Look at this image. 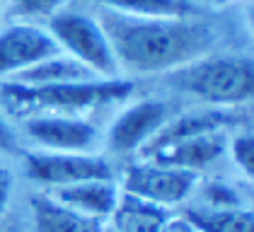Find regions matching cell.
<instances>
[{
  "label": "cell",
  "mask_w": 254,
  "mask_h": 232,
  "mask_svg": "<svg viewBox=\"0 0 254 232\" xmlns=\"http://www.w3.org/2000/svg\"><path fill=\"white\" fill-rule=\"evenodd\" d=\"M0 153H17V138L2 116H0Z\"/></svg>",
  "instance_id": "7402d4cb"
},
{
  "label": "cell",
  "mask_w": 254,
  "mask_h": 232,
  "mask_svg": "<svg viewBox=\"0 0 254 232\" xmlns=\"http://www.w3.org/2000/svg\"><path fill=\"white\" fill-rule=\"evenodd\" d=\"M233 165L240 170V174H245L247 179L254 174V145L250 133H235L233 138H228V148Z\"/></svg>",
  "instance_id": "d6986e66"
},
{
  "label": "cell",
  "mask_w": 254,
  "mask_h": 232,
  "mask_svg": "<svg viewBox=\"0 0 254 232\" xmlns=\"http://www.w3.org/2000/svg\"><path fill=\"white\" fill-rule=\"evenodd\" d=\"M167 75V82L175 90L220 109H237L247 104L254 90V65L247 56L206 54Z\"/></svg>",
  "instance_id": "7a4b0ae2"
},
{
  "label": "cell",
  "mask_w": 254,
  "mask_h": 232,
  "mask_svg": "<svg viewBox=\"0 0 254 232\" xmlns=\"http://www.w3.org/2000/svg\"><path fill=\"white\" fill-rule=\"evenodd\" d=\"M102 232H114V230H112V228H107V225H104V230H102Z\"/></svg>",
  "instance_id": "cb8c5ba5"
},
{
  "label": "cell",
  "mask_w": 254,
  "mask_h": 232,
  "mask_svg": "<svg viewBox=\"0 0 254 232\" xmlns=\"http://www.w3.org/2000/svg\"><path fill=\"white\" fill-rule=\"evenodd\" d=\"M133 92L131 80H85V82H59V85H15L2 82L0 97L12 109H39L46 114H73L90 112L107 104H119Z\"/></svg>",
  "instance_id": "3957f363"
},
{
  "label": "cell",
  "mask_w": 254,
  "mask_h": 232,
  "mask_svg": "<svg viewBox=\"0 0 254 232\" xmlns=\"http://www.w3.org/2000/svg\"><path fill=\"white\" fill-rule=\"evenodd\" d=\"M242 118L237 116V109H220V107H203V109H191L179 116H170L160 131H157L143 148L140 157H148L160 148H167L172 143H179L184 138H194L203 133H218V131H230Z\"/></svg>",
  "instance_id": "30bf717a"
},
{
  "label": "cell",
  "mask_w": 254,
  "mask_h": 232,
  "mask_svg": "<svg viewBox=\"0 0 254 232\" xmlns=\"http://www.w3.org/2000/svg\"><path fill=\"white\" fill-rule=\"evenodd\" d=\"M29 215H32V232H102L104 223L85 218L80 213L70 211L54 201L49 193L34 196L29 201Z\"/></svg>",
  "instance_id": "4fadbf2b"
},
{
  "label": "cell",
  "mask_w": 254,
  "mask_h": 232,
  "mask_svg": "<svg viewBox=\"0 0 254 232\" xmlns=\"http://www.w3.org/2000/svg\"><path fill=\"white\" fill-rule=\"evenodd\" d=\"M228 131H218V133H203L194 135V138H184L179 143H172L167 148H160L155 153H150L148 162L155 165H165V167H175V170H184V172L198 174L201 170L211 167L215 160H220V155L228 148Z\"/></svg>",
  "instance_id": "8fae6325"
},
{
  "label": "cell",
  "mask_w": 254,
  "mask_h": 232,
  "mask_svg": "<svg viewBox=\"0 0 254 232\" xmlns=\"http://www.w3.org/2000/svg\"><path fill=\"white\" fill-rule=\"evenodd\" d=\"M196 184H198V174L140 160L124 172L119 189L136 198L150 201L155 206L170 208V206H179L182 201H187L194 193Z\"/></svg>",
  "instance_id": "8992f818"
},
{
  "label": "cell",
  "mask_w": 254,
  "mask_h": 232,
  "mask_svg": "<svg viewBox=\"0 0 254 232\" xmlns=\"http://www.w3.org/2000/svg\"><path fill=\"white\" fill-rule=\"evenodd\" d=\"M27 138L44 153H97L99 128L73 114H34L24 121Z\"/></svg>",
  "instance_id": "52a82bcc"
},
{
  "label": "cell",
  "mask_w": 254,
  "mask_h": 232,
  "mask_svg": "<svg viewBox=\"0 0 254 232\" xmlns=\"http://www.w3.org/2000/svg\"><path fill=\"white\" fill-rule=\"evenodd\" d=\"M24 174L34 184L51 189L90 179H114L112 162L97 153H34L24 155Z\"/></svg>",
  "instance_id": "5b68a950"
},
{
  "label": "cell",
  "mask_w": 254,
  "mask_h": 232,
  "mask_svg": "<svg viewBox=\"0 0 254 232\" xmlns=\"http://www.w3.org/2000/svg\"><path fill=\"white\" fill-rule=\"evenodd\" d=\"M170 223H172V215L167 213V208L124 191L112 213L114 232H167Z\"/></svg>",
  "instance_id": "5bb4252c"
},
{
  "label": "cell",
  "mask_w": 254,
  "mask_h": 232,
  "mask_svg": "<svg viewBox=\"0 0 254 232\" xmlns=\"http://www.w3.org/2000/svg\"><path fill=\"white\" fill-rule=\"evenodd\" d=\"M167 232H201V230L196 228L194 223H189V220L182 215V218H172V223H170Z\"/></svg>",
  "instance_id": "603a6c76"
},
{
  "label": "cell",
  "mask_w": 254,
  "mask_h": 232,
  "mask_svg": "<svg viewBox=\"0 0 254 232\" xmlns=\"http://www.w3.org/2000/svg\"><path fill=\"white\" fill-rule=\"evenodd\" d=\"M10 198H12V174L10 170L0 167V215L7 211Z\"/></svg>",
  "instance_id": "44dd1931"
},
{
  "label": "cell",
  "mask_w": 254,
  "mask_h": 232,
  "mask_svg": "<svg viewBox=\"0 0 254 232\" xmlns=\"http://www.w3.org/2000/svg\"><path fill=\"white\" fill-rule=\"evenodd\" d=\"M201 232H252V211L245 208H203L194 206L184 213Z\"/></svg>",
  "instance_id": "2e32d148"
},
{
  "label": "cell",
  "mask_w": 254,
  "mask_h": 232,
  "mask_svg": "<svg viewBox=\"0 0 254 232\" xmlns=\"http://www.w3.org/2000/svg\"><path fill=\"white\" fill-rule=\"evenodd\" d=\"M49 196L59 201L61 206L80 213L92 220H107L117 208V201L121 196L117 179H90V181H78L70 186L51 189Z\"/></svg>",
  "instance_id": "7c38bea8"
},
{
  "label": "cell",
  "mask_w": 254,
  "mask_h": 232,
  "mask_svg": "<svg viewBox=\"0 0 254 232\" xmlns=\"http://www.w3.org/2000/svg\"><path fill=\"white\" fill-rule=\"evenodd\" d=\"M211 2H213V0H211ZM215 2H225V0H215Z\"/></svg>",
  "instance_id": "484cf974"
},
{
  "label": "cell",
  "mask_w": 254,
  "mask_h": 232,
  "mask_svg": "<svg viewBox=\"0 0 254 232\" xmlns=\"http://www.w3.org/2000/svg\"><path fill=\"white\" fill-rule=\"evenodd\" d=\"M167 118L170 109L162 99H140L112 121L109 131L104 133V148L114 155L140 153V148L160 131Z\"/></svg>",
  "instance_id": "9c48e42d"
},
{
  "label": "cell",
  "mask_w": 254,
  "mask_h": 232,
  "mask_svg": "<svg viewBox=\"0 0 254 232\" xmlns=\"http://www.w3.org/2000/svg\"><path fill=\"white\" fill-rule=\"evenodd\" d=\"M68 0H10V15L22 19H34V17H51L59 10L65 7Z\"/></svg>",
  "instance_id": "ffe728a7"
},
{
  "label": "cell",
  "mask_w": 254,
  "mask_h": 232,
  "mask_svg": "<svg viewBox=\"0 0 254 232\" xmlns=\"http://www.w3.org/2000/svg\"><path fill=\"white\" fill-rule=\"evenodd\" d=\"M198 193H201L198 206H203V208H245V203L240 201L233 186H228L223 181H208L198 189Z\"/></svg>",
  "instance_id": "ac0fdd59"
},
{
  "label": "cell",
  "mask_w": 254,
  "mask_h": 232,
  "mask_svg": "<svg viewBox=\"0 0 254 232\" xmlns=\"http://www.w3.org/2000/svg\"><path fill=\"white\" fill-rule=\"evenodd\" d=\"M85 80H99V77L73 56L56 54V56L46 58L37 65L22 70V73H17L15 77H10L5 82L37 87V85H59V82H85Z\"/></svg>",
  "instance_id": "9a60e30c"
},
{
  "label": "cell",
  "mask_w": 254,
  "mask_h": 232,
  "mask_svg": "<svg viewBox=\"0 0 254 232\" xmlns=\"http://www.w3.org/2000/svg\"><path fill=\"white\" fill-rule=\"evenodd\" d=\"M46 29L56 39L63 54L80 60L99 80H119L121 70H119L117 56L97 17L63 7L49 17Z\"/></svg>",
  "instance_id": "277c9868"
},
{
  "label": "cell",
  "mask_w": 254,
  "mask_h": 232,
  "mask_svg": "<svg viewBox=\"0 0 254 232\" xmlns=\"http://www.w3.org/2000/svg\"><path fill=\"white\" fill-rule=\"evenodd\" d=\"M7 2H10V0H0V7H2V5H7Z\"/></svg>",
  "instance_id": "d4e9b609"
},
{
  "label": "cell",
  "mask_w": 254,
  "mask_h": 232,
  "mask_svg": "<svg viewBox=\"0 0 254 232\" xmlns=\"http://www.w3.org/2000/svg\"><path fill=\"white\" fill-rule=\"evenodd\" d=\"M97 22L112 44L119 70L153 75L206 56L215 32L194 17H136L99 5Z\"/></svg>",
  "instance_id": "6da1fadb"
},
{
  "label": "cell",
  "mask_w": 254,
  "mask_h": 232,
  "mask_svg": "<svg viewBox=\"0 0 254 232\" xmlns=\"http://www.w3.org/2000/svg\"><path fill=\"white\" fill-rule=\"evenodd\" d=\"M102 7L136 17H194L191 0H99Z\"/></svg>",
  "instance_id": "e0dca14e"
},
{
  "label": "cell",
  "mask_w": 254,
  "mask_h": 232,
  "mask_svg": "<svg viewBox=\"0 0 254 232\" xmlns=\"http://www.w3.org/2000/svg\"><path fill=\"white\" fill-rule=\"evenodd\" d=\"M56 54L63 51L46 27L34 22L10 24L0 32V80L5 82Z\"/></svg>",
  "instance_id": "ba28073f"
}]
</instances>
